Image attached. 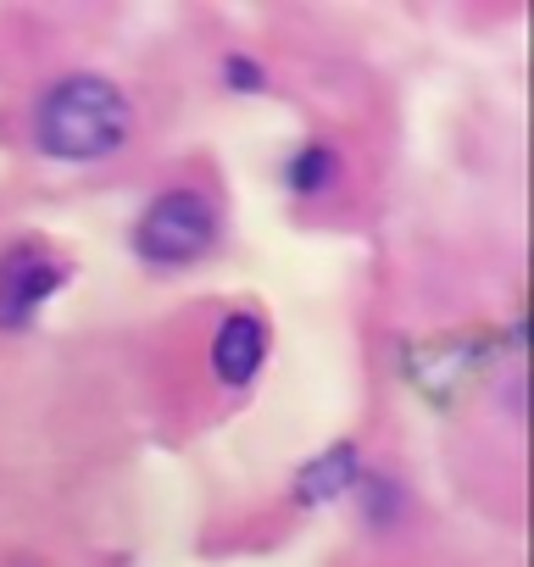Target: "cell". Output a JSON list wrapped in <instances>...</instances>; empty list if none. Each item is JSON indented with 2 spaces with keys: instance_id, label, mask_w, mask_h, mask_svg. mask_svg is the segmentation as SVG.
Instances as JSON below:
<instances>
[{
  "instance_id": "cell-7",
  "label": "cell",
  "mask_w": 534,
  "mask_h": 567,
  "mask_svg": "<svg viewBox=\"0 0 534 567\" xmlns=\"http://www.w3.org/2000/svg\"><path fill=\"white\" fill-rule=\"evenodd\" d=\"M223 73H228V84H234V90H245V95H250V90H261V68H250L245 56H228V62H223Z\"/></svg>"
},
{
  "instance_id": "cell-6",
  "label": "cell",
  "mask_w": 534,
  "mask_h": 567,
  "mask_svg": "<svg viewBox=\"0 0 534 567\" xmlns=\"http://www.w3.org/2000/svg\"><path fill=\"white\" fill-rule=\"evenodd\" d=\"M335 178H340V156H335L329 145H307V151L290 162V189H296V195H324Z\"/></svg>"
},
{
  "instance_id": "cell-5",
  "label": "cell",
  "mask_w": 534,
  "mask_h": 567,
  "mask_svg": "<svg viewBox=\"0 0 534 567\" xmlns=\"http://www.w3.org/2000/svg\"><path fill=\"white\" fill-rule=\"evenodd\" d=\"M357 473H362L357 445L340 440V445H329L324 456H312V462L296 473V501H301V506H329V501H340L346 489H357Z\"/></svg>"
},
{
  "instance_id": "cell-4",
  "label": "cell",
  "mask_w": 534,
  "mask_h": 567,
  "mask_svg": "<svg viewBox=\"0 0 534 567\" xmlns=\"http://www.w3.org/2000/svg\"><path fill=\"white\" fill-rule=\"evenodd\" d=\"M261 357H267V329H261V318H250V312L223 318V329L212 334V373H217L228 390H239V384L256 379Z\"/></svg>"
},
{
  "instance_id": "cell-1",
  "label": "cell",
  "mask_w": 534,
  "mask_h": 567,
  "mask_svg": "<svg viewBox=\"0 0 534 567\" xmlns=\"http://www.w3.org/2000/svg\"><path fill=\"white\" fill-rule=\"evenodd\" d=\"M129 128H134L129 95L101 73H73V79L51 84L40 101V117H34L40 151L57 162H101L129 140Z\"/></svg>"
},
{
  "instance_id": "cell-3",
  "label": "cell",
  "mask_w": 534,
  "mask_h": 567,
  "mask_svg": "<svg viewBox=\"0 0 534 567\" xmlns=\"http://www.w3.org/2000/svg\"><path fill=\"white\" fill-rule=\"evenodd\" d=\"M62 278H68V267L45 245H34V239L12 245L0 256V329H23L40 312V301L62 290Z\"/></svg>"
},
{
  "instance_id": "cell-2",
  "label": "cell",
  "mask_w": 534,
  "mask_h": 567,
  "mask_svg": "<svg viewBox=\"0 0 534 567\" xmlns=\"http://www.w3.org/2000/svg\"><path fill=\"white\" fill-rule=\"evenodd\" d=\"M217 239V206L201 189H167L145 206L140 228H134V250L156 267H178L206 256Z\"/></svg>"
}]
</instances>
